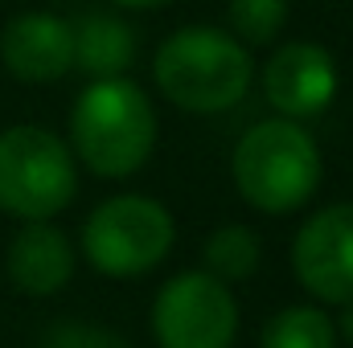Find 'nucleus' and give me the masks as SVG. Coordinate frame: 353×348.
I'll use <instances>...</instances> for the list:
<instances>
[{
  "instance_id": "nucleus-1",
  "label": "nucleus",
  "mask_w": 353,
  "mask_h": 348,
  "mask_svg": "<svg viewBox=\"0 0 353 348\" xmlns=\"http://www.w3.org/2000/svg\"><path fill=\"white\" fill-rule=\"evenodd\" d=\"M70 152L94 176L123 180L140 173L157 148V107L128 74L90 78L70 107Z\"/></svg>"
},
{
  "instance_id": "nucleus-2",
  "label": "nucleus",
  "mask_w": 353,
  "mask_h": 348,
  "mask_svg": "<svg viewBox=\"0 0 353 348\" xmlns=\"http://www.w3.org/2000/svg\"><path fill=\"white\" fill-rule=\"evenodd\" d=\"M152 78L173 107L189 115H218L247 98L255 83V62L234 33L185 25L161 41L152 58Z\"/></svg>"
},
{
  "instance_id": "nucleus-3",
  "label": "nucleus",
  "mask_w": 353,
  "mask_h": 348,
  "mask_svg": "<svg viewBox=\"0 0 353 348\" xmlns=\"http://www.w3.org/2000/svg\"><path fill=\"white\" fill-rule=\"evenodd\" d=\"M230 176L251 209L271 217L296 213L321 184V144L296 119L255 123L234 144Z\"/></svg>"
},
{
  "instance_id": "nucleus-4",
  "label": "nucleus",
  "mask_w": 353,
  "mask_h": 348,
  "mask_svg": "<svg viewBox=\"0 0 353 348\" xmlns=\"http://www.w3.org/2000/svg\"><path fill=\"white\" fill-rule=\"evenodd\" d=\"M79 193V160L41 123L0 131V209L17 221H54Z\"/></svg>"
},
{
  "instance_id": "nucleus-5",
  "label": "nucleus",
  "mask_w": 353,
  "mask_h": 348,
  "mask_svg": "<svg viewBox=\"0 0 353 348\" xmlns=\"http://www.w3.org/2000/svg\"><path fill=\"white\" fill-rule=\"evenodd\" d=\"M176 242L173 213L144 193L99 201L83 221V259L107 279H140L169 259Z\"/></svg>"
},
{
  "instance_id": "nucleus-6",
  "label": "nucleus",
  "mask_w": 353,
  "mask_h": 348,
  "mask_svg": "<svg viewBox=\"0 0 353 348\" xmlns=\"http://www.w3.org/2000/svg\"><path fill=\"white\" fill-rule=\"evenodd\" d=\"M152 336L161 348H230L239 336V299L210 270H181L152 299Z\"/></svg>"
},
{
  "instance_id": "nucleus-7",
  "label": "nucleus",
  "mask_w": 353,
  "mask_h": 348,
  "mask_svg": "<svg viewBox=\"0 0 353 348\" xmlns=\"http://www.w3.org/2000/svg\"><path fill=\"white\" fill-rule=\"evenodd\" d=\"M296 283L321 303L353 299V201L316 209L292 242Z\"/></svg>"
},
{
  "instance_id": "nucleus-8",
  "label": "nucleus",
  "mask_w": 353,
  "mask_h": 348,
  "mask_svg": "<svg viewBox=\"0 0 353 348\" xmlns=\"http://www.w3.org/2000/svg\"><path fill=\"white\" fill-rule=\"evenodd\" d=\"M341 87L337 58L316 41H288L263 66V94L279 119H316L333 107Z\"/></svg>"
},
{
  "instance_id": "nucleus-9",
  "label": "nucleus",
  "mask_w": 353,
  "mask_h": 348,
  "mask_svg": "<svg viewBox=\"0 0 353 348\" xmlns=\"http://www.w3.org/2000/svg\"><path fill=\"white\" fill-rule=\"evenodd\" d=\"M0 62L21 83H58L74 70V29L66 17L29 8L0 33Z\"/></svg>"
},
{
  "instance_id": "nucleus-10",
  "label": "nucleus",
  "mask_w": 353,
  "mask_h": 348,
  "mask_svg": "<svg viewBox=\"0 0 353 348\" xmlns=\"http://www.w3.org/2000/svg\"><path fill=\"white\" fill-rule=\"evenodd\" d=\"M74 262H79L74 242L54 221H21V230L12 234L8 254H4L12 287L33 299L58 295L74 279Z\"/></svg>"
},
{
  "instance_id": "nucleus-11",
  "label": "nucleus",
  "mask_w": 353,
  "mask_h": 348,
  "mask_svg": "<svg viewBox=\"0 0 353 348\" xmlns=\"http://www.w3.org/2000/svg\"><path fill=\"white\" fill-rule=\"evenodd\" d=\"M74 29V66L90 78H123L136 62V29L115 12H83Z\"/></svg>"
},
{
  "instance_id": "nucleus-12",
  "label": "nucleus",
  "mask_w": 353,
  "mask_h": 348,
  "mask_svg": "<svg viewBox=\"0 0 353 348\" xmlns=\"http://www.w3.org/2000/svg\"><path fill=\"white\" fill-rule=\"evenodd\" d=\"M333 316L316 303H292L279 307L259 332V348H337Z\"/></svg>"
},
{
  "instance_id": "nucleus-13",
  "label": "nucleus",
  "mask_w": 353,
  "mask_h": 348,
  "mask_svg": "<svg viewBox=\"0 0 353 348\" xmlns=\"http://www.w3.org/2000/svg\"><path fill=\"white\" fill-rule=\"evenodd\" d=\"M201 270H210L214 279L222 283H239V279H251L263 262V242L251 226H239V221H226L218 226L205 246H201Z\"/></svg>"
},
{
  "instance_id": "nucleus-14",
  "label": "nucleus",
  "mask_w": 353,
  "mask_h": 348,
  "mask_svg": "<svg viewBox=\"0 0 353 348\" xmlns=\"http://www.w3.org/2000/svg\"><path fill=\"white\" fill-rule=\"evenodd\" d=\"M226 25L247 50L271 45L288 25V0H226Z\"/></svg>"
},
{
  "instance_id": "nucleus-15",
  "label": "nucleus",
  "mask_w": 353,
  "mask_h": 348,
  "mask_svg": "<svg viewBox=\"0 0 353 348\" xmlns=\"http://www.w3.org/2000/svg\"><path fill=\"white\" fill-rule=\"evenodd\" d=\"M41 348H128V340L103 324H87V320H62L46 332Z\"/></svg>"
},
{
  "instance_id": "nucleus-16",
  "label": "nucleus",
  "mask_w": 353,
  "mask_h": 348,
  "mask_svg": "<svg viewBox=\"0 0 353 348\" xmlns=\"http://www.w3.org/2000/svg\"><path fill=\"white\" fill-rule=\"evenodd\" d=\"M341 307V316L333 320V328H337V336H345L353 345V299H345V303H337Z\"/></svg>"
},
{
  "instance_id": "nucleus-17",
  "label": "nucleus",
  "mask_w": 353,
  "mask_h": 348,
  "mask_svg": "<svg viewBox=\"0 0 353 348\" xmlns=\"http://www.w3.org/2000/svg\"><path fill=\"white\" fill-rule=\"evenodd\" d=\"M115 8H165V4H173V0H111Z\"/></svg>"
}]
</instances>
